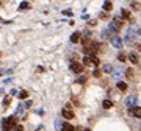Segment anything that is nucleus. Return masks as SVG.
Masks as SVG:
<instances>
[{
  "label": "nucleus",
  "mask_w": 141,
  "mask_h": 131,
  "mask_svg": "<svg viewBox=\"0 0 141 131\" xmlns=\"http://www.w3.org/2000/svg\"><path fill=\"white\" fill-rule=\"evenodd\" d=\"M136 103H138L136 95H132V97L126 98V105H127V108H135V106H136Z\"/></svg>",
  "instance_id": "obj_4"
},
{
  "label": "nucleus",
  "mask_w": 141,
  "mask_h": 131,
  "mask_svg": "<svg viewBox=\"0 0 141 131\" xmlns=\"http://www.w3.org/2000/svg\"><path fill=\"white\" fill-rule=\"evenodd\" d=\"M132 6H133V9H136V11L139 9V8H138V6H139V3H135V2H133V3H132Z\"/></svg>",
  "instance_id": "obj_29"
},
{
  "label": "nucleus",
  "mask_w": 141,
  "mask_h": 131,
  "mask_svg": "<svg viewBox=\"0 0 141 131\" xmlns=\"http://www.w3.org/2000/svg\"><path fill=\"white\" fill-rule=\"evenodd\" d=\"M122 25H124V22H122V19L121 17H115L111 20V24L108 25V31H111V33H119L121 31V28H122Z\"/></svg>",
  "instance_id": "obj_1"
},
{
  "label": "nucleus",
  "mask_w": 141,
  "mask_h": 131,
  "mask_svg": "<svg viewBox=\"0 0 141 131\" xmlns=\"http://www.w3.org/2000/svg\"><path fill=\"white\" fill-rule=\"evenodd\" d=\"M85 131H91V129H88V128H86V129H85Z\"/></svg>",
  "instance_id": "obj_31"
},
{
  "label": "nucleus",
  "mask_w": 141,
  "mask_h": 131,
  "mask_svg": "<svg viewBox=\"0 0 141 131\" xmlns=\"http://www.w3.org/2000/svg\"><path fill=\"white\" fill-rule=\"evenodd\" d=\"M126 75H127L129 78H133V69H127L126 70Z\"/></svg>",
  "instance_id": "obj_20"
},
{
  "label": "nucleus",
  "mask_w": 141,
  "mask_h": 131,
  "mask_svg": "<svg viewBox=\"0 0 141 131\" xmlns=\"http://www.w3.org/2000/svg\"><path fill=\"white\" fill-rule=\"evenodd\" d=\"M110 42H111V45H113V47H116V49H121L122 44H124V41H122L121 37H118V36L110 37Z\"/></svg>",
  "instance_id": "obj_3"
},
{
  "label": "nucleus",
  "mask_w": 141,
  "mask_h": 131,
  "mask_svg": "<svg viewBox=\"0 0 141 131\" xmlns=\"http://www.w3.org/2000/svg\"><path fill=\"white\" fill-rule=\"evenodd\" d=\"M100 75H102V72H100L99 69H97L96 72H94V77H96V78H99V77H100Z\"/></svg>",
  "instance_id": "obj_27"
},
{
  "label": "nucleus",
  "mask_w": 141,
  "mask_h": 131,
  "mask_svg": "<svg viewBox=\"0 0 141 131\" xmlns=\"http://www.w3.org/2000/svg\"><path fill=\"white\" fill-rule=\"evenodd\" d=\"M6 120L9 122V125H11V128H13V126H16V116H11V117H8Z\"/></svg>",
  "instance_id": "obj_14"
},
{
  "label": "nucleus",
  "mask_w": 141,
  "mask_h": 131,
  "mask_svg": "<svg viewBox=\"0 0 141 131\" xmlns=\"http://www.w3.org/2000/svg\"><path fill=\"white\" fill-rule=\"evenodd\" d=\"M122 73H124V70H115V72H111V75H113L115 78H119Z\"/></svg>",
  "instance_id": "obj_17"
},
{
  "label": "nucleus",
  "mask_w": 141,
  "mask_h": 131,
  "mask_svg": "<svg viewBox=\"0 0 141 131\" xmlns=\"http://www.w3.org/2000/svg\"><path fill=\"white\" fill-rule=\"evenodd\" d=\"M75 83H79V84H83V83H86V78H85V77H80L77 81H75Z\"/></svg>",
  "instance_id": "obj_24"
},
{
  "label": "nucleus",
  "mask_w": 141,
  "mask_h": 131,
  "mask_svg": "<svg viewBox=\"0 0 141 131\" xmlns=\"http://www.w3.org/2000/svg\"><path fill=\"white\" fill-rule=\"evenodd\" d=\"M9 103H11V98H9V97H6V98L3 100V109H6V108L9 106Z\"/></svg>",
  "instance_id": "obj_18"
},
{
  "label": "nucleus",
  "mask_w": 141,
  "mask_h": 131,
  "mask_svg": "<svg viewBox=\"0 0 141 131\" xmlns=\"http://www.w3.org/2000/svg\"><path fill=\"white\" fill-rule=\"evenodd\" d=\"M71 70L74 72V73H82L83 70H85V67L80 64V62H77V61H74V62H71Z\"/></svg>",
  "instance_id": "obj_2"
},
{
  "label": "nucleus",
  "mask_w": 141,
  "mask_h": 131,
  "mask_svg": "<svg viewBox=\"0 0 141 131\" xmlns=\"http://www.w3.org/2000/svg\"><path fill=\"white\" fill-rule=\"evenodd\" d=\"M102 70H103V72H107V73H111V72H113V67H111V64H103Z\"/></svg>",
  "instance_id": "obj_12"
},
{
  "label": "nucleus",
  "mask_w": 141,
  "mask_h": 131,
  "mask_svg": "<svg viewBox=\"0 0 141 131\" xmlns=\"http://www.w3.org/2000/svg\"><path fill=\"white\" fill-rule=\"evenodd\" d=\"M79 39H80V33H74V34L71 36V41H72L74 44H75V42H77Z\"/></svg>",
  "instance_id": "obj_15"
},
{
  "label": "nucleus",
  "mask_w": 141,
  "mask_h": 131,
  "mask_svg": "<svg viewBox=\"0 0 141 131\" xmlns=\"http://www.w3.org/2000/svg\"><path fill=\"white\" fill-rule=\"evenodd\" d=\"M16 131H24V126L22 125H16Z\"/></svg>",
  "instance_id": "obj_28"
},
{
  "label": "nucleus",
  "mask_w": 141,
  "mask_h": 131,
  "mask_svg": "<svg viewBox=\"0 0 141 131\" xmlns=\"http://www.w3.org/2000/svg\"><path fill=\"white\" fill-rule=\"evenodd\" d=\"M61 131H75V128H74V125H71V123H63Z\"/></svg>",
  "instance_id": "obj_6"
},
{
  "label": "nucleus",
  "mask_w": 141,
  "mask_h": 131,
  "mask_svg": "<svg viewBox=\"0 0 141 131\" xmlns=\"http://www.w3.org/2000/svg\"><path fill=\"white\" fill-rule=\"evenodd\" d=\"M118 89L122 91V92H126V91H127V83H124V81H118Z\"/></svg>",
  "instance_id": "obj_8"
},
{
  "label": "nucleus",
  "mask_w": 141,
  "mask_h": 131,
  "mask_svg": "<svg viewBox=\"0 0 141 131\" xmlns=\"http://www.w3.org/2000/svg\"><path fill=\"white\" fill-rule=\"evenodd\" d=\"M19 8H21V9H28V8H30V3H28V2H22Z\"/></svg>",
  "instance_id": "obj_19"
},
{
  "label": "nucleus",
  "mask_w": 141,
  "mask_h": 131,
  "mask_svg": "<svg viewBox=\"0 0 141 131\" xmlns=\"http://www.w3.org/2000/svg\"><path fill=\"white\" fill-rule=\"evenodd\" d=\"M133 116H136V117H138V119H139V117H141V109H139V108H138V106H136V109H135V114H133Z\"/></svg>",
  "instance_id": "obj_25"
},
{
  "label": "nucleus",
  "mask_w": 141,
  "mask_h": 131,
  "mask_svg": "<svg viewBox=\"0 0 141 131\" xmlns=\"http://www.w3.org/2000/svg\"><path fill=\"white\" fill-rule=\"evenodd\" d=\"M82 66H91V61H89L88 56H85V58H83V64Z\"/></svg>",
  "instance_id": "obj_21"
},
{
  "label": "nucleus",
  "mask_w": 141,
  "mask_h": 131,
  "mask_svg": "<svg viewBox=\"0 0 141 131\" xmlns=\"http://www.w3.org/2000/svg\"><path fill=\"white\" fill-rule=\"evenodd\" d=\"M102 106L105 108V109H110V108H113V101L111 100H103L102 101Z\"/></svg>",
  "instance_id": "obj_9"
},
{
  "label": "nucleus",
  "mask_w": 141,
  "mask_h": 131,
  "mask_svg": "<svg viewBox=\"0 0 141 131\" xmlns=\"http://www.w3.org/2000/svg\"><path fill=\"white\" fill-rule=\"evenodd\" d=\"M19 98H21V100H24V98H27L28 97V92L27 91H21V92H19V95H17Z\"/></svg>",
  "instance_id": "obj_16"
},
{
  "label": "nucleus",
  "mask_w": 141,
  "mask_h": 131,
  "mask_svg": "<svg viewBox=\"0 0 141 131\" xmlns=\"http://www.w3.org/2000/svg\"><path fill=\"white\" fill-rule=\"evenodd\" d=\"M129 58H130V61L133 62V64H138V62H139V59H138V55H136V53H130V56H129Z\"/></svg>",
  "instance_id": "obj_10"
},
{
  "label": "nucleus",
  "mask_w": 141,
  "mask_h": 131,
  "mask_svg": "<svg viewBox=\"0 0 141 131\" xmlns=\"http://www.w3.org/2000/svg\"><path fill=\"white\" fill-rule=\"evenodd\" d=\"M0 5H2V3H0Z\"/></svg>",
  "instance_id": "obj_32"
},
{
  "label": "nucleus",
  "mask_w": 141,
  "mask_h": 131,
  "mask_svg": "<svg viewBox=\"0 0 141 131\" xmlns=\"http://www.w3.org/2000/svg\"><path fill=\"white\" fill-rule=\"evenodd\" d=\"M103 9H105V11H111V9H113V3L111 2H105V3H103Z\"/></svg>",
  "instance_id": "obj_13"
},
{
  "label": "nucleus",
  "mask_w": 141,
  "mask_h": 131,
  "mask_svg": "<svg viewBox=\"0 0 141 131\" xmlns=\"http://www.w3.org/2000/svg\"><path fill=\"white\" fill-rule=\"evenodd\" d=\"M63 117H64V119H74V112L69 111V109H64V111H63Z\"/></svg>",
  "instance_id": "obj_7"
},
{
  "label": "nucleus",
  "mask_w": 141,
  "mask_h": 131,
  "mask_svg": "<svg viewBox=\"0 0 141 131\" xmlns=\"http://www.w3.org/2000/svg\"><path fill=\"white\" fill-rule=\"evenodd\" d=\"M2 129H3V131H9V129H11V125H9V122H8L6 119L2 120Z\"/></svg>",
  "instance_id": "obj_5"
},
{
  "label": "nucleus",
  "mask_w": 141,
  "mask_h": 131,
  "mask_svg": "<svg viewBox=\"0 0 141 131\" xmlns=\"http://www.w3.org/2000/svg\"><path fill=\"white\" fill-rule=\"evenodd\" d=\"M100 17H102V19H108V14H105V13H102V14H100Z\"/></svg>",
  "instance_id": "obj_30"
},
{
  "label": "nucleus",
  "mask_w": 141,
  "mask_h": 131,
  "mask_svg": "<svg viewBox=\"0 0 141 131\" xmlns=\"http://www.w3.org/2000/svg\"><path fill=\"white\" fill-rule=\"evenodd\" d=\"M122 17H124V19H130V14H129L127 11H124V9H122Z\"/></svg>",
  "instance_id": "obj_26"
},
{
  "label": "nucleus",
  "mask_w": 141,
  "mask_h": 131,
  "mask_svg": "<svg viewBox=\"0 0 141 131\" xmlns=\"http://www.w3.org/2000/svg\"><path fill=\"white\" fill-rule=\"evenodd\" d=\"M108 33H110L108 30H103V31H102V37H103V39H108V37H110V34H108Z\"/></svg>",
  "instance_id": "obj_22"
},
{
  "label": "nucleus",
  "mask_w": 141,
  "mask_h": 131,
  "mask_svg": "<svg viewBox=\"0 0 141 131\" xmlns=\"http://www.w3.org/2000/svg\"><path fill=\"white\" fill-rule=\"evenodd\" d=\"M88 58H89V61H91V64H96V66H99V58H97V56H96V55H89V56H88Z\"/></svg>",
  "instance_id": "obj_11"
},
{
  "label": "nucleus",
  "mask_w": 141,
  "mask_h": 131,
  "mask_svg": "<svg viewBox=\"0 0 141 131\" xmlns=\"http://www.w3.org/2000/svg\"><path fill=\"white\" fill-rule=\"evenodd\" d=\"M118 59H119V61H126V59H127V56H126L124 53H119V56H118Z\"/></svg>",
  "instance_id": "obj_23"
}]
</instances>
